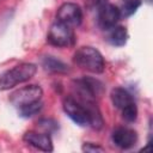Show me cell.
Listing matches in <instances>:
<instances>
[{"mask_svg": "<svg viewBox=\"0 0 153 153\" xmlns=\"http://www.w3.org/2000/svg\"><path fill=\"white\" fill-rule=\"evenodd\" d=\"M111 140L115 143V146H117L118 148L128 149L136 143L137 135H136V131L130 128L120 127L112 131Z\"/></svg>", "mask_w": 153, "mask_h": 153, "instance_id": "cell-9", "label": "cell"}, {"mask_svg": "<svg viewBox=\"0 0 153 153\" xmlns=\"http://www.w3.org/2000/svg\"><path fill=\"white\" fill-rule=\"evenodd\" d=\"M42 66L44 69L54 73H66L68 72V66L61 60L55 59L54 56H44L42 59Z\"/></svg>", "mask_w": 153, "mask_h": 153, "instance_id": "cell-12", "label": "cell"}, {"mask_svg": "<svg viewBox=\"0 0 153 153\" xmlns=\"http://www.w3.org/2000/svg\"><path fill=\"white\" fill-rule=\"evenodd\" d=\"M41 109H42V103H41V100H39V102L32 103V104H30V105H26V106L19 109V114H20L23 117H30V116L36 115Z\"/></svg>", "mask_w": 153, "mask_h": 153, "instance_id": "cell-14", "label": "cell"}, {"mask_svg": "<svg viewBox=\"0 0 153 153\" xmlns=\"http://www.w3.org/2000/svg\"><path fill=\"white\" fill-rule=\"evenodd\" d=\"M63 111L78 126L85 127V126H90V123H91V117H90L88 110L84 105V103H81L79 99H75L73 97L65 98Z\"/></svg>", "mask_w": 153, "mask_h": 153, "instance_id": "cell-6", "label": "cell"}, {"mask_svg": "<svg viewBox=\"0 0 153 153\" xmlns=\"http://www.w3.org/2000/svg\"><path fill=\"white\" fill-rule=\"evenodd\" d=\"M141 6V0H122L117 6L121 17H130Z\"/></svg>", "mask_w": 153, "mask_h": 153, "instance_id": "cell-13", "label": "cell"}, {"mask_svg": "<svg viewBox=\"0 0 153 153\" xmlns=\"http://www.w3.org/2000/svg\"><path fill=\"white\" fill-rule=\"evenodd\" d=\"M47 41L54 47L66 48L74 43V32L71 26L56 20L49 29Z\"/></svg>", "mask_w": 153, "mask_h": 153, "instance_id": "cell-5", "label": "cell"}, {"mask_svg": "<svg viewBox=\"0 0 153 153\" xmlns=\"http://www.w3.org/2000/svg\"><path fill=\"white\" fill-rule=\"evenodd\" d=\"M120 11L112 4H103L98 11V22L104 30H110L120 20Z\"/></svg>", "mask_w": 153, "mask_h": 153, "instance_id": "cell-8", "label": "cell"}, {"mask_svg": "<svg viewBox=\"0 0 153 153\" xmlns=\"http://www.w3.org/2000/svg\"><path fill=\"white\" fill-rule=\"evenodd\" d=\"M23 139L27 145L37 149H41L44 152H51L54 149L51 137L48 133H38L35 130H30L24 134Z\"/></svg>", "mask_w": 153, "mask_h": 153, "instance_id": "cell-10", "label": "cell"}, {"mask_svg": "<svg viewBox=\"0 0 153 153\" xmlns=\"http://www.w3.org/2000/svg\"><path fill=\"white\" fill-rule=\"evenodd\" d=\"M127 38H128V32H127V29L124 26H120V25L117 26V25H115L114 27L110 29L108 39H109V42L112 45H115V47H122V45L126 44Z\"/></svg>", "mask_w": 153, "mask_h": 153, "instance_id": "cell-11", "label": "cell"}, {"mask_svg": "<svg viewBox=\"0 0 153 153\" xmlns=\"http://www.w3.org/2000/svg\"><path fill=\"white\" fill-rule=\"evenodd\" d=\"M110 98L112 104L121 110L122 116L126 121L128 122H133L136 120L137 117V108L136 104L131 97V94L122 88V87H115L112 88L111 93H110Z\"/></svg>", "mask_w": 153, "mask_h": 153, "instance_id": "cell-3", "label": "cell"}, {"mask_svg": "<svg viewBox=\"0 0 153 153\" xmlns=\"http://www.w3.org/2000/svg\"><path fill=\"white\" fill-rule=\"evenodd\" d=\"M84 152H88V153H96V152H104L105 149L99 146V145H96V143H92V142H85L82 145V148H81Z\"/></svg>", "mask_w": 153, "mask_h": 153, "instance_id": "cell-15", "label": "cell"}, {"mask_svg": "<svg viewBox=\"0 0 153 153\" xmlns=\"http://www.w3.org/2000/svg\"><path fill=\"white\" fill-rule=\"evenodd\" d=\"M74 63L78 65L80 68L88 71L91 73H103L105 68V62L103 55L93 47H81L74 54Z\"/></svg>", "mask_w": 153, "mask_h": 153, "instance_id": "cell-1", "label": "cell"}, {"mask_svg": "<svg viewBox=\"0 0 153 153\" xmlns=\"http://www.w3.org/2000/svg\"><path fill=\"white\" fill-rule=\"evenodd\" d=\"M42 96H43V90L41 86L29 85V86H24L12 92L10 94V102L13 106H16L19 110L26 105L39 102Z\"/></svg>", "mask_w": 153, "mask_h": 153, "instance_id": "cell-4", "label": "cell"}, {"mask_svg": "<svg viewBox=\"0 0 153 153\" xmlns=\"http://www.w3.org/2000/svg\"><path fill=\"white\" fill-rule=\"evenodd\" d=\"M56 19L71 27L78 26L82 20V11L80 6L74 2H65L59 7Z\"/></svg>", "mask_w": 153, "mask_h": 153, "instance_id": "cell-7", "label": "cell"}, {"mask_svg": "<svg viewBox=\"0 0 153 153\" xmlns=\"http://www.w3.org/2000/svg\"><path fill=\"white\" fill-rule=\"evenodd\" d=\"M0 1H1V0H0Z\"/></svg>", "mask_w": 153, "mask_h": 153, "instance_id": "cell-16", "label": "cell"}, {"mask_svg": "<svg viewBox=\"0 0 153 153\" xmlns=\"http://www.w3.org/2000/svg\"><path fill=\"white\" fill-rule=\"evenodd\" d=\"M37 72V67L30 62H23L5 72L0 76V90H10L22 82L30 80Z\"/></svg>", "mask_w": 153, "mask_h": 153, "instance_id": "cell-2", "label": "cell"}]
</instances>
